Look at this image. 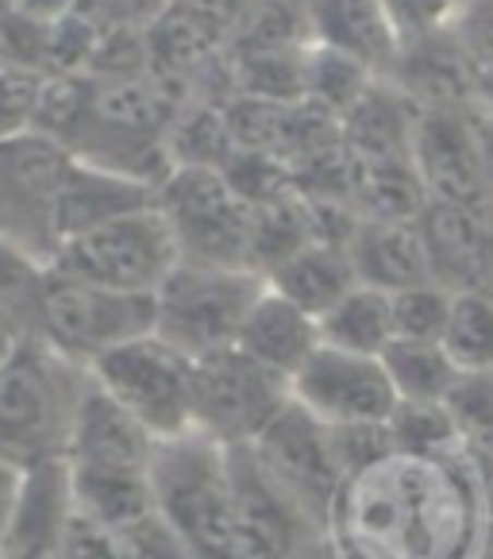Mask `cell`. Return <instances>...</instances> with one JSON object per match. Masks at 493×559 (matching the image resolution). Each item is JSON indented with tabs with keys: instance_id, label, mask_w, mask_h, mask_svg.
Segmentation results:
<instances>
[{
	"instance_id": "obj_1",
	"label": "cell",
	"mask_w": 493,
	"mask_h": 559,
	"mask_svg": "<svg viewBox=\"0 0 493 559\" xmlns=\"http://www.w3.org/2000/svg\"><path fill=\"white\" fill-rule=\"evenodd\" d=\"M485 521L467 448L447 455L394 452L344 483L324 536L344 559H470Z\"/></svg>"
},
{
	"instance_id": "obj_2",
	"label": "cell",
	"mask_w": 493,
	"mask_h": 559,
	"mask_svg": "<svg viewBox=\"0 0 493 559\" xmlns=\"http://www.w3.org/2000/svg\"><path fill=\"white\" fill-rule=\"evenodd\" d=\"M85 386V367L50 352L39 336L20 340L0 362V463L32 471L67 460Z\"/></svg>"
},
{
	"instance_id": "obj_3",
	"label": "cell",
	"mask_w": 493,
	"mask_h": 559,
	"mask_svg": "<svg viewBox=\"0 0 493 559\" xmlns=\"http://www.w3.org/2000/svg\"><path fill=\"white\" fill-rule=\"evenodd\" d=\"M155 510L190 559H236L231 544V463L228 448L185 432L155 448L151 460Z\"/></svg>"
},
{
	"instance_id": "obj_4",
	"label": "cell",
	"mask_w": 493,
	"mask_h": 559,
	"mask_svg": "<svg viewBox=\"0 0 493 559\" xmlns=\"http://www.w3.org/2000/svg\"><path fill=\"white\" fill-rule=\"evenodd\" d=\"M266 278L246 266L178 263L155 294V332L190 359L236 347Z\"/></svg>"
},
{
	"instance_id": "obj_5",
	"label": "cell",
	"mask_w": 493,
	"mask_h": 559,
	"mask_svg": "<svg viewBox=\"0 0 493 559\" xmlns=\"http://www.w3.org/2000/svg\"><path fill=\"white\" fill-rule=\"evenodd\" d=\"M178 263L170 224L158 213V205H151L67 239L47 271L85 286L116 289V294L155 297Z\"/></svg>"
},
{
	"instance_id": "obj_6",
	"label": "cell",
	"mask_w": 493,
	"mask_h": 559,
	"mask_svg": "<svg viewBox=\"0 0 493 559\" xmlns=\"http://www.w3.org/2000/svg\"><path fill=\"white\" fill-rule=\"evenodd\" d=\"M158 213L170 224L178 259L193 266H251V205L224 170L173 166L158 186Z\"/></svg>"
},
{
	"instance_id": "obj_7",
	"label": "cell",
	"mask_w": 493,
	"mask_h": 559,
	"mask_svg": "<svg viewBox=\"0 0 493 559\" xmlns=\"http://www.w3.org/2000/svg\"><path fill=\"white\" fill-rule=\"evenodd\" d=\"M155 332V297L116 294L47 271L35 313V336L62 359L89 370L100 355Z\"/></svg>"
},
{
	"instance_id": "obj_8",
	"label": "cell",
	"mask_w": 493,
	"mask_h": 559,
	"mask_svg": "<svg viewBox=\"0 0 493 559\" xmlns=\"http://www.w3.org/2000/svg\"><path fill=\"white\" fill-rule=\"evenodd\" d=\"M89 374L147 428L155 444L193 432V359L158 332L112 347L93 362Z\"/></svg>"
},
{
	"instance_id": "obj_9",
	"label": "cell",
	"mask_w": 493,
	"mask_h": 559,
	"mask_svg": "<svg viewBox=\"0 0 493 559\" xmlns=\"http://www.w3.org/2000/svg\"><path fill=\"white\" fill-rule=\"evenodd\" d=\"M289 405V382L239 347L193 359V432L220 448H251Z\"/></svg>"
},
{
	"instance_id": "obj_10",
	"label": "cell",
	"mask_w": 493,
	"mask_h": 559,
	"mask_svg": "<svg viewBox=\"0 0 493 559\" xmlns=\"http://www.w3.org/2000/svg\"><path fill=\"white\" fill-rule=\"evenodd\" d=\"M251 455L266 471V478L301 510V518L316 533H324L332 521V510H336L339 490H344V475H339L336 452H332L328 425H321L301 405L289 402L278 413V420L251 444Z\"/></svg>"
},
{
	"instance_id": "obj_11",
	"label": "cell",
	"mask_w": 493,
	"mask_h": 559,
	"mask_svg": "<svg viewBox=\"0 0 493 559\" xmlns=\"http://www.w3.org/2000/svg\"><path fill=\"white\" fill-rule=\"evenodd\" d=\"M67 166V151L35 132L0 143V239L39 266H50L58 255L55 198Z\"/></svg>"
},
{
	"instance_id": "obj_12",
	"label": "cell",
	"mask_w": 493,
	"mask_h": 559,
	"mask_svg": "<svg viewBox=\"0 0 493 559\" xmlns=\"http://www.w3.org/2000/svg\"><path fill=\"white\" fill-rule=\"evenodd\" d=\"M289 402L328 428L386 425L397 409V394L382 359L328 344L316 347L313 359L289 379Z\"/></svg>"
},
{
	"instance_id": "obj_13",
	"label": "cell",
	"mask_w": 493,
	"mask_h": 559,
	"mask_svg": "<svg viewBox=\"0 0 493 559\" xmlns=\"http://www.w3.org/2000/svg\"><path fill=\"white\" fill-rule=\"evenodd\" d=\"M231 463V544L236 559H293L316 528L266 478L251 448H228Z\"/></svg>"
},
{
	"instance_id": "obj_14",
	"label": "cell",
	"mask_w": 493,
	"mask_h": 559,
	"mask_svg": "<svg viewBox=\"0 0 493 559\" xmlns=\"http://www.w3.org/2000/svg\"><path fill=\"white\" fill-rule=\"evenodd\" d=\"M409 158H412V170H417L420 186H424L428 201H440V205H467V209H493L490 198H485L470 108L420 112L417 128H412Z\"/></svg>"
},
{
	"instance_id": "obj_15",
	"label": "cell",
	"mask_w": 493,
	"mask_h": 559,
	"mask_svg": "<svg viewBox=\"0 0 493 559\" xmlns=\"http://www.w3.org/2000/svg\"><path fill=\"white\" fill-rule=\"evenodd\" d=\"M432 282L452 294L482 289L493 266V209L428 201L417 216Z\"/></svg>"
},
{
	"instance_id": "obj_16",
	"label": "cell",
	"mask_w": 493,
	"mask_h": 559,
	"mask_svg": "<svg viewBox=\"0 0 493 559\" xmlns=\"http://www.w3.org/2000/svg\"><path fill=\"white\" fill-rule=\"evenodd\" d=\"M74 486H70V463L47 460L24 471L16 513L0 544L4 559H62L70 525H74Z\"/></svg>"
},
{
	"instance_id": "obj_17",
	"label": "cell",
	"mask_w": 493,
	"mask_h": 559,
	"mask_svg": "<svg viewBox=\"0 0 493 559\" xmlns=\"http://www.w3.org/2000/svg\"><path fill=\"white\" fill-rule=\"evenodd\" d=\"M474 78L478 67L462 43L455 39L452 27H440L432 35L401 43L386 82L401 90L420 112H436V108H470Z\"/></svg>"
},
{
	"instance_id": "obj_18",
	"label": "cell",
	"mask_w": 493,
	"mask_h": 559,
	"mask_svg": "<svg viewBox=\"0 0 493 559\" xmlns=\"http://www.w3.org/2000/svg\"><path fill=\"white\" fill-rule=\"evenodd\" d=\"M155 437L93 382L77 402L74 432H70L67 460L77 467H112V471H151Z\"/></svg>"
},
{
	"instance_id": "obj_19",
	"label": "cell",
	"mask_w": 493,
	"mask_h": 559,
	"mask_svg": "<svg viewBox=\"0 0 493 559\" xmlns=\"http://www.w3.org/2000/svg\"><path fill=\"white\" fill-rule=\"evenodd\" d=\"M313 47L336 50L366 67L374 78H389L401 50V35L394 32L378 0H301Z\"/></svg>"
},
{
	"instance_id": "obj_20",
	"label": "cell",
	"mask_w": 493,
	"mask_h": 559,
	"mask_svg": "<svg viewBox=\"0 0 493 559\" xmlns=\"http://www.w3.org/2000/svg\"><path fill=\"white\" fill-rule=\"evenodd\" d=\"M158 205V190L147 181L123 178L112 170H97V166H85L77 158H70L67 174H62V186H58L55 198V231L58 247L67 239L93 231L108 221H120L128 213H140V209Z\"/></svg>"
},
{
	"instance_id": "obj_21",
	"label": "cell",
	"mask_w": 493,
	"mask_h": 559,
	"mask_svg": "<svg viewBox=\"0 0 493 559\" xmlns=\"http://www.w3.org/2000/svg\"><path fill=\"white\" fill-rule=\"evenodd\" d=\"M347 259H351L359 286H374L382 294H397V289L432 282L424 236H420L417 221L359 216L351 239H347Z\"/></svg>"
},
{
	"instance_id": "obj_22",
	"label": "cell",
	"mask_w": 493,
	"mask_h": 559,
	"mask_svg": "<svg viewBox=\"0 0 493 559\" xmlns=\"http://www.w3.org/2000/svg\"><path fill=\"white\" fill-rule=\"evenodd\" d=\"M321 321L309 317L304 309H297L289 297H281L278 289L266 286L258 294V301L251 305L243 329H239L236 347L243 355L258 362V367L274 370L281 379H293L304 362L313 359V352L321 347Z\"/></svg>"
},
{
	"instance_id": "obj_23",
	"label": "cell",
	"mask_w": 493,
	"mask_h": 559,
	"mask_svg": "<svg viewBox=\"0 0 493 559\" xmlns=\"http://www.w3.org/2000/svg\"><path fill=\"white\" fill-rule=\"evenodd\" d=\"M266 286L278 289L281 297L304 309L309 317L321 321L332 305H339L354 286V266L347 259V247L336 243H309L297 255H289L286 263H278L266 274Z\"/></svg>"
},
{
	"instance_id": "obj_24",
	"label": "cell",
	"mask_w": 493,
	"mask_h": 559,
	"mask_svg": "<svg viewBox=\"0 0 493 559\" xmlns=\"http://www.w3.org/2000/svg\"><path fill=\"white\" fill-rule=\"evenodd\" d=\"M70 486H74V510L93 525L108 528V533H123L147 513H155L151 471L77 467V463H70Z\"/></svg>"
},
{
	"instance_id": "obj_25",
	"label": "cell",
	"mask_w": 493,
	"mask_h": 559,
	"mask_svg": "<svg viewBox=\"0 0 493 559\" xmlns=\"http://www.w3.org/2000/svg\"><path fill=\"white\" fill-rule=\"evenodd\" d=\"M321 340L339 352L374 355L382 359L394 344V313H389V294L374 286H354L339 305H332L321 317Z\"/></svg>"
},
{
	"instance_id": "obj_26",
	"label": "cell",
	"mask_w": 493,
	"mask_h": 559,
	"mask_svg": "<svg viewBox=\"0 0 493 559\" xmlns=\"http://www.w3.org/2000/svg\"><path fill=\"white\" fill-rule=\"evenodd\" d=\"M382 367L397 402H447L462 379L444 344H420V340H394L382 352Z\"/></svg>"
},
{
	"instance_id": "obj_27",
	"label": "cell",
	"mask_w": 493,
	"mask_h": 559,
	"mask_svg": "<svg viewBox=\"0 0 493 559\" xmlns=\"http://www.w3.org/2000/svg\"><path fill=\"white\" fill-rule=\"evenodd\" d=\"M440 344L462 374L493 370V301L482 289H467V294L452 297V313H447V329Z\"/></svg>"
},
{
	"instance_id": "obj_28",
	"label": "cell",
	"mask_w": 493,
	"mask_h": 559,
	"mask_svg": "<svg viewBox=\"0 0 493 559\" xmlns=\"http://www.w3.org/2000/svg\"><path fill=\"white\" fill-rule=\"evenodd\" d=\"M397 455H447L462 448V432L447 402H397L389 417Z\"/></svg>"
},
{
	"instance_id": "obj_29",
	"label": "cell",
	"mask_w": 493,
	"mask_h": 559,
	"mask_svg": "<svg viewBox=\"0 0 493 559\" xmlns=\"http://www.w3.org/2000/svg\"><path fill=\"white\" fill-rule=\"evenodd\" d=\"M43 282H47V266L27 259L9 239H0V324L12 336H35Z\"/></svg>"
},
{
	"instance_id": "obj_30",
	"label": "cell",
	"mask_w": 493,
	"mask_h": 559,
	"mask_svg": "<svg viewBox=\"0 0 493 559\" xmlns=\"http://www.w3.org/2000/svg\"><path fill=\"white\" fill-rule=\"evenodd\" d=\"M452 289L436 282L397 289L389 294V313H394V340H420V344H440L452 313Z\"/></svg>"
},
{
	"instance_id": "obj_31",
	"label": "cell",
	"mask_w": 493,
	"mask_h": 559,
	"mask_svg": "<svg viewBox=\"0 0 493 559\" xmlns=\"http://www.w3.org/2000/svg\"><path fill=\"white\" fill-rule=\"evenodd\" d=\"M43 82H47V74H39V70L0 62V143L20 140V135L32 132L35 112H39Z\"/></svg>"
},
{
	"instance_id": "obj_32",
	"label": "cell",
	"mask_w": 493,
	"mask_h": 559,
	"mask_svg": "<svg viewBox=\"0 0 493 559\" xmlns=\"http://www.w3.org/2000/svg\"><path fill=\"white\" fill-rule=\"evenodd\" d=\"M332 437V452H336L339 475L344 483L359 478L362 471L378 467L382 460L394 455V437H389V420L386 425H344V428H328Z\"/></svg>"
},
{
	"instance_id": "obj_33",
	"label": "cell",
	"mask_w": 493,
	"mask_h": 559,
	"mask_svg": "<svg viewBox=\"0 0 493 559\" xmlns=\"http://www.w3.org/2000/svg\"><path fill=\"white\" fill-rule=\"evenodd\" d=\"M47 47H50L47 20L27 16L20 9H9L0 16V62L47 74Z\"/></svg>"
},
{
	"instance_id": "obj_34",
	"label": "cell",
	"mask_w": 493,
	"mask_h": 559,
	"mask_svg": "<svg viewBox=\"0 0 493 559\" xmlns=\"http://www.w3.org/2000/svg\"><path fill=\"white\" fill-rule=\"evenodd\" d=\"M378 4L405 43V39H420V35H432V32H440V27H447L455 20V12H459L462 0H378Z\"/></svg>"
},
{
	"instance_id": "obj_35",
	"label": "cell",
	"mask_w": 493,
	"mask_h": 559,
	"mask_svg": "<svg viewBox=\"0 0 493 559\" xmlns=\"http://www.w3.org/2000/svg\"><path fill=\"white\" fill-rule=\"evenodd\" d=\"M173 0H77V12L89 16L100 32H112V27H135V32H147Z\"/></svg>"
},
{
	"instance_id": "obj_36",
	"label": "cell",
	"mask_w": 493,
	"mask_h": 559,
	"mask_svg": "<svg viewBox=\"0 0 493 559\" xmlns=\"http://www.w3.org/2000/svg\"><path fill=\"white\" fill-rule=\"evenodd\" d=\"M478 70L493 67V0H467L447 24Z\"/></svg>"
},
{
	"instance_id": "obj_37",
	"label": "cell",
	"mask_w": 493,
	"mask_h": 559,
	"mask_svg": "<svg viewBox=\"0 0 493 559\" xmlns=\"http://www.w3.org/2000/svg\"><path fill=\"white\" fill-rule=\"evenodd\" d=\"M116 536L123 540L128 559H190L185 548H181V540L173 536V528L158 518V510L147 513L143 521H135L132 528H123V533H116Z\"/></svg>"
},
{
	"instance_id": "obj_38",
	"label": "cell",
	"mask_w": 493,
	"mask_h": 559,
	"mask_svg": "<svg viewBox=\"0 0 493 559\" xmlns=\"http://www.w3.org/2000/svg\"><path fill=\"white\" fill-rule=\"evenodd\" d=\"M62 559H128V551H123L120 536L93 525V521H85L82 513H77L74 525H70Z\"/></svg>"
},
{
	"instance_id": "obj_39",
	"label": "cell",
	"mask_w": 493,
	"mask_h": 559,
	"mask_svg": "<svg viewBox=\"0 0 493 559\" xmlns=\"http://www.w3.org/2000/svg\"><path fill=\"white\" fill-rule=\"evenodd\" d=\"M474 123V143H478V163H482V181H485V198L493 205V120L482 112H470Z\"/></svg>"
},
{
	"instance_id": "obj_40",
	"label": "cell",
	"mask_w": 493,
	"mask_h": 559,
	"mask_svg": "<svg viewBox=\"0 0 493 559\" xmlns=\"http://www.w3.org/2000/svg\"><path fill=\"white\" fill-rule=\"evenodd\" d=\"M20 483H24V471L0 463V544H4V533H9V525H12V513H16Z\"/></svg>"
},
{
	"instance_id": "obj_41",
	"label": "cell",
	"mask_w": 493,
	"mask_h": 559,
	"mask_svg": "<svg viewBox=\"0 0 493 559\" xmlns=\"http://www.w3.org/2000/svg\"><path fill=\"white\" fill-rule=\"evenodd\" d=\"M16 9L27 12V16H39L47 24H55L58 16H67V12L77 9V0H16Z\"/></svg>"
},
{
	"instance_id": "obj_42",
	"label": "cell",
	"mask_w": 493,
	"mask_h": 559,
	"mask_svg": "<svg viewBox=\"0 0 493 559\" xmlns=\"http://www.w3.org/2000/svg\"><path fill=\"white\" fill-rule=\"evenodd\" d=\"M470 112H482L493 120V67H482L474 78V97H470Z\"/></svg>"
},
{
	"instance_id": "obj_43",
	"label": "cell",
	"mask_w": 493,
	"mask_h": 559,
	"mask_svg": "<svg viewBox=\"0 0 493 559\" xmlns=\"http://www.w3.org/2000/svg\"><path fill=\"white\" fill-rule=\"evenodd\" d=\"M293 559H344L339 556L336 548H332V540L324 533H316V536H309V540H304V548L297 551Z\"/></svg>"
},
{
	"instance_id": "obj_44",
	"label": "cell",
	"mask_w": 493,
	"mask_h": 559,
	"mask_svg": "<svg viewBox=\"0 0 493 559\" xmlns=\"http://www.w3.org/2000/svg\"><path fill=\"white\" fill-rule=\"evenodd\" d=\"M470 559H493V521H485V533H482V540H478V548Z\"/></svg>"
},
{
	"instance_id": "obj_45",
	"label": "cell",
	"mask_w": 493,
	"mask_h": 559,
	"mask_svg": "<svg viewBox=\"0 0 493 559\" xmlns=\"http://www.w3.org/2000/svg\"><path fill=\"white\" fill-rule=\"evenodd\" d=\"M16 344H20V336H12V332L4 329V324H0V362L9 359V352H12Z\"/></svg>"
},
{
	"instance_id": "obj_46",
	"label": "cell",
	"mask_w": 493,
	"mask_h": 559,
	"mask_svg": "<svg viewBox=\"0 0 493 559\" xmlns=\"http://www.w3.org/2000/svg\"><path fill=\"white\" fill-rule=\"evenodd\" d=\"M482 294L493 301V266H490V274H485V282H482Z\"/></svg>"
},
{
	"instance_id": "obj_47",
	"label": "cell",
	"mask_w": 493,
	"mask_h": 559,
	"mask_svg": "<svg viewBox=\"0 0 493 559\" xmlns=\"http://www.w3.org/2000/svg\"><path fill=\"white\" fill-rule=\"evenodd\" d=\"M482 437H493V432H482Z\"/></svg>"
},
{
	"instance_id": "obj_48",
	"label": "cell",
	"mask_w": 493,
	"mask_h": 559,
	"mask_svg": "<svg viewBox=\"0 0 493 559\" xmlns=\"http://www.w3.org/2000/svg\"><path fill=\"white\" fill-rule=\"evenodd\" d=\"M462 4H467V0H462Z\"/></svg>"
}]
</instances>
